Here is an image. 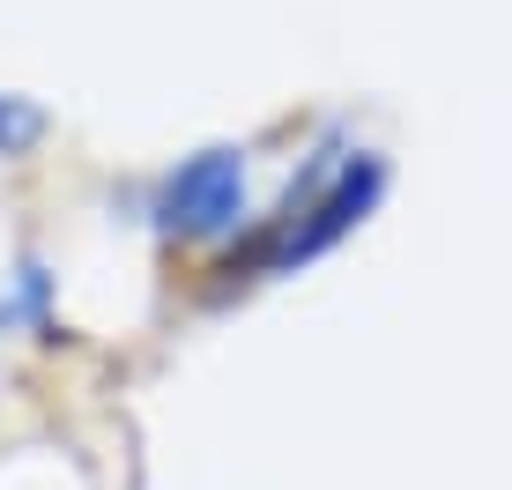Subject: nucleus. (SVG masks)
<instances>
[{"label": "nucleus", "mask_w": 512, "mask_h": 490, "mask_svg": "<svg viewBox=\"0 0 512 490\" xmlns=\"http://www.w3.org/2000/svg\"><path fill=\"white\" fill-rule=\"evenodd\" d=\"M386 194V156L372 149H357V156H342V171L320 186L312 201H297V208H275L260 231H245V245L231 260H223V283H253V275H297L305 260H320L327 245H342L349 231H357L364 216L379 208Z\"/></svg>", "instance_id": "1"}, {"label": "nucleus", "mask_w": 512, "mask_h": 490, "mask_svg": "<svg viewBox=\"0 0 512 490\" xmlns=\"http://www.w3.org/2000/svg\"><path fill=\"white\" fill-rule=\"evenodd\" d=\"M245 223V149L238 142H208L179 156L156 186V231L164 238H231Z\"/></svg>", "instance_id": "2"}, {"label": "nucleus", "mask_w": 512, "mask_h": 490, "mask_svg": "<svg viewBox=\"0 0 512 490\" xmlns=\"http://www.w3.org/2000/svg\"><path fill=\"white\" fill-rule=\"evenodd\" d=\"M15 327H30L38 342L60 335V320H52V275H45V260H38V253L15 260L8 290H0V335H15Z\"/></svg>", "instance_id": "3"}, {"label": "nucleus", "mask_w": 512, "mask_h": 490, "mask_svg": "<svg viewBox=\"0 0 512 490\" xmlns=\"http://www.w3.org/2000/svg\"><path fill=\"white\" fill-rule=\"evenodd\" d=\"M52 134V112L38 97H15V90H0V156H30Z\"/></svg>", "instance_id": "4"}]
</instances>
